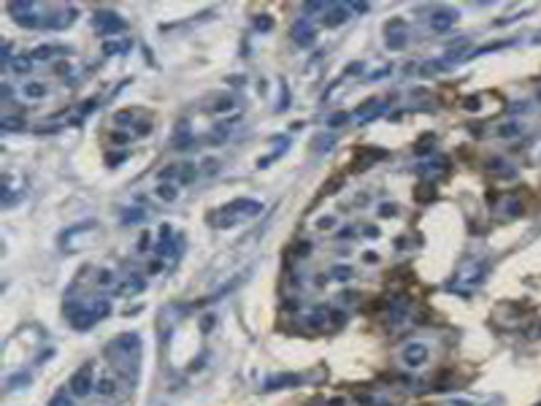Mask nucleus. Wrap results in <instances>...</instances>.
I'll return each mask as SVG.
<instances>
[{"label": "nucleus", "instance_id": "obj_1", "mask_svg": "<svg viewBox=\"0 0 541 406\" xmlns=\"http://www.w3.org/2000/svg\"><path fill=\"white\" fill-rule=\"evenodd\" d=\"M92 390V365H82L71 379V392L73 395H87Z\"/></svg>", "mask_w": 541, "mask_h": 406}, {"label": "nucleus", "instance_id": "obj_2", "mask_svg": "<svg viewBox=\"0 0 541 406\" xmlns=\"http://www.w3.org/2000/svg\"><path fill=\"white\" fill-rule=\"evenodd\" d=\"M403 360L409 365H422L427 360V349L422 347V344H411V347L403 349Z\"/></svg>", "mask_w": 541, "mask_h": 406}, {"label": "nucleus", "instance_id": "obj_3", "mask_svg": "<svg viewBox=\"0 0 541 406\" xmlns=\"http://www.w3.org/2000/svg\"><path fill=\"white\" fill-rule=\"evenodd\" d=\"M455 19H457L455 11H438V14H433L430 25H433V30H446L449 25H455Z\"/></svg>", "mask_w": 541, "mask_h": 406}, {"label": "nucleus", "instance_id": "obj_4", "mask_svg": "<svg viewBox=\"0 0 541 406\" xmlns=\"http://www.w3.org/2000/svg\"><path fill=\"white\" fill-rule=\"evenodd\" d=\"M292 36H295V44H298V46H311V44H314V30H309L303 22L295 25Z\"/></svg>", "mask_w": 541, "mask_h": 406}, {"label": "nucleus", "instance_id": "obj_5", "mask_svg": "<svg viewBox=\"0 0 541 406\" xmlns=\"http://www.w3.org/2000/svg\"><path fill=\"white\" fill-rule=\"evenodd\" d=\"M98 22H100V28H103V33H109V36L125 28L122 19H117L114 14H100V17H98Z\"/></svg>", "mask_w": 541, "mask_h": 406}, {"label": "nucleus", "instance_id": "obj_6", "mask_svg": "<svg viewBox=\"0 0 541 406\" xmlns=\"http://www.w3.org/2000/svg\"><path fill=\"white\" fill-rule=\"evenodd\" d=\"M346 17H349V11H346L344 6H336V9L328 14V19H325V25H328V28H336V25H341Z\"/></svg>", "mask_w": 541, "mask_h": 406}, {"label": "nucleus", "instance_id": "obj_7", "mask_svg": "<svg viewBox=\"0 0 541 406\" xmlns=\"http://www.w3.org/2000/svg\"><path fill=\"white\" fill-rule=\"evenodd\" d=\"M298 382H300L298 376H276V379H268L265 390H273V387H292V384H298Z\"/></svg>", "mask_w": 541, "mask_h": 406}, {"label": "nucleus", "instance_id": "obj_8", "mask_svg": "<svg viewBox=\"0 0 541 406\" xmlns=\"http://www.w3.org/2000/svg\"><path fill=\"white\" fill-rule=\"evenodd\" d=\"M155 192H157L160 201H176V195H179L176 184H160V187H157Z\"/></svg>", "mask_w": 541, "mask_h": 406}, {"label": "nucleus", "instance_id": "obj_9", "mask_svg": "<svg viewBox=\"0 0 541 406\" xmlns=\"http://www.w3.org/2000/svg\"><path fill=\"white\" fill-rule=\"evenodd\" d=\"M433 198H436V190L430 187V184H419L417 187V201H433Z\"/></svg>", "mask_w": 541, "mask_h": 406}, {"label": "nucleus", "instance_id": "obj_10", "mask_svg": "<svg viewBox=\"0 0 541 406\" xmlns=\"http://www.w3.org/2000/svg\"><path fill=\"white\" fill-rule=\"evenodd\" d=\"M22 92H25L28 98H44V95H46V87H44V84H25Z\"/></svg>", "mask_w": 541, "mask_h": 406}, {"label": "nucleus", "instance_id": "obj_11", "mask_svg": "<svg viewBox=\"0 0 541 406\" xmlns=\"http://www.w3.org/2000/svg\"><path fill=\"white\" fill-rule=\"evenodd\" d=\"M519 133V125L517 122H506L503 128H498V136H503V138H511V136H517Z\"/></svg>", "mask_w": 541, "mask_h": 406}, {"label": "nucleus", "instance_id": "obj_12", "mask_svg": "<svg viewBox=\"0 0 541 406\" xmlns=\"http://www.w3.org/2000/svg\"><path fill=\"white\" fill-rule=\"evenodd\" d=\"M346 119H349V114H346V111H338V114H333V117L328 119V125H330V128H341Z\"/></svg>", "mask_w": 541, "mask_h": 406}, {"label": "nucleus", "instance_id": "obj_13", "mask_svg": "<svg viewBox=\"0 0 541 406\" xmlns=\"http://www.w3.org/2000/svg\"><path fill=\"white\" fill-rule=\"evenodd\" d=\"M11 68L17 73H28L30 71V60L28 57H17V63H11Z\"/></svg>", "mask_w": 541, "mask_h": 406}, {"label": "nucleus", "instance_id": "obj_14", "mask_svg": "<svg viewBox=\"0 0 541 406\" xmlns=\"http://www.w3.org/2000/svg\"><path fill=\"white\" fill-rule=\"evenodd\" d=\"M233 106H236V103H233V98H219V101L214 103V111H230Z\"/></svg>", "mask_w": 541, "mask_h": 406}, {"label": "nucleus", "instance_id": "obj_15", "mask_svg": "<svg viewBox=\"0 0 541 406\" xmlns=\"http://www.w3.org/2000/svg\"><path fill=\"white\" fill-rule=\"evenodd\" d=\"M98 392H100V395H111V392H114V382H111V379L98 382Z\"/></svg>", "mask_w": 541, "mask_h": 406}, {"label": "nucleus", "instance_id": "obj_16", "mask_svg": "<svg viewBox=\"0 0 541 406\" xmlns=\"http://www.w3.org/2000/svg\"><path fill=\"white\" fill-rule=\"evenodd\" d=\"M17 22H19V25H25V28H36L38 19L33 17V14H22V17H17Z\"/></svg>", "mask_w": 541, "mask_h": 406}, {"label": "nucleus", "instance_id": "obj_17", "mask_svg": "<svg viewBox=\"0 0 541 406\" xmlns=\"http://www.w3.org/2000/svg\"><path fill=\"white\" fill-rule=\"evenodd\" d=\"M333 274H336V279H341V282H344V279L352 276V268H349V265H338V268H333Z\"/></svg>", "mask_w": 541, "mask_h": 406}, {"label": "nucleus", "instance_id": "obj_18", "mask_svg": "<svg viewBox=\"0 0 541 406\" xmlns=\"http://www.w3.org/2000/svg\"><path fill=\"white\" fill-rule=\"evenodd\" d=\"M52 55H55V49H52V46H41V49L33 52V57H36V60H41V57L46 60V57H52Z\"/></svg>", "mask_w": 541, "mask_h": 406}, {"label": "nucleus", "instance_id": "obj_19", "mask_svg": "<svg viewBox=\"0 0 541 406\" xmlns=\"http://www.w3.org/2000/svg\"><path fill=\"white\" fill-rule=\"evenodd\" d=\"M133 214H125V222H138V219H144V211L141 209H130Z\"/></svg>", "mask_w": 541, "mask_h": 406}, {"label": "nucleus", "instance_id": "obj_20", "mask_svg": "<svg viewBox=\"0 0 541 406\" xmlns=\"http://www.w3.org/2000/svg\"><path fill=\"white\" fill-rule=\"evenodd\" d=\"M379 214H382V217H392V214H395V206H392V203H382Z\"/></svg>", "mask_w": 541, "mask_h": 406}, {"label": "nucleus", "instance_id": "obj_21", "mask_svg": "<svg viewBox=\"0 0 541 406\" xmlns=\"http://www.w3.org/2000/svg\"><path fill=\"white\" fill-rule=\"evenodd\" d=\"M19 125H25V122H19V119H3L6 130H19Z\"/></svg>", "mask_w": 541, "mask_h": 406}, {"label": "nucleus", "instance_id": "obj_22", "mask_svg": "<svg viewBox=\"0 0 541 406\" xmlns=\"http://www.w3.org/2000/svg\"><path fill=\"white\" fill-rule=\"evenodd\" d=\"M114 119H117V122H130L133 114H130V111H119V114H117Z\"/></svg>", "mask_w": 541, "mask_h": 406}, {"label": "nucleus", "instance_id": "obj_23", "mask_svg": "<svg viewBox=\"0 0 541 406\" xmlns=\"http://www.w3.org/2000/svg\"><path fill=\"white\" fill-rule=\"evenodd\" d=\"M333 225H336V219H333V217H322V219H319V228H333Z\"/></svg>", "mask_w": 541, "mask_h": 406}, {"label": "nucleus", "instance_id": "obj_24", "mask_svg": "<svg viewBox=\"0 0 541 406\" xmlns=\"http://www.w3.org/2000/svg\"><path fill=\"white\" fill-rule=\"evenodd\" d=\"M257 28H260V30H271V19H268V17L257 19Z\"/></svg>", "mask_w": 541, "mask_h": 406}, {"label": "nucleus", "instance_id": "obj_25", "mask_svg": "<svg viewBox=\"0 0 541 406\" xmlns=\"http://www.w3.org/2000/svg\"><path fill=\"white\" fill-rule=\"evenodd\" d=\"M98 282H100V284H111V282H114V276H111L109 271H103V274H100V279H98Z\"/></svg>", "mask_w": 541, "mask_h": 406}, {"label": "nucleus", "instance_id": "obj_26", "mask_svg": "<svg viewBox=\"0 0 541 406\" xmlns=\"http://www.w3.org/2000/svg\"><path fill=\"white\" fill-rule=\"evenodd\" d=\"M52 406H71V401H68L65 395H57L55 401H52Z\"/></svg>", "mask_w": 541, "mask_h": 406}, {"label": "nucleus", "instance_id": "obj_27", "mask_svg": "<svg viewBox=\"0 0 541 406\" xmlns=\"http://www.w3.org/2000/svg\"><path fill=\"white\" fill-rule=\"evenodd\" d=\"M465 109H468V111L479 109V98H468V101H465Z\"/></svg>", "mask_w": 541, "mask_h": 406}, {"label": "nucleus", "instance_id": "obj_28", "mask_svg": "<svg viewBox=\"0 0 541 406\" xmlns=\"http://www.w3.org/2000/svg\"><path fill=\"white\" fill-rule=\"evenodd\" d=\"M509 211H511L514 217H517V214H522V206H519V203H511V206H509Z\"/></svg>", "mask_w": 541, "mask_h": 406}, {"label": "nucleus", "instance_id": "obj_29", "mask_svg": "<svg viewBox=\"0 0 541 406\" xmlns=\"http://www.w3.org/2000/svg\"><path fill=\"white\" fill-rule=\"evenodd\" d=\"M363 257H365V263H376V260H379V257H376V252H365Z\"/></svg>", "mask_w": 541, "mask_h": 406}, {"label": "nucleus", "instance_id": "obj_30", "mask_svg": "<svg viewBox=\"0 0 541 406\" xmlns=\"http://www.w3.org/2000/svg\"><path fill=\"white\" fill-rule=\"evenodd\" d=\"M92 109H95V101H87V103L82 106V111H84V114H90Z\"/></svg>", "mask_w": 541, "mask_h": 406}, {"label": "nucleus", "instance_id": "obj_31", "mask_svg": "<svg viewBox=\"0 0 541 406\" xmlns=\"http://www.w3.org/2000/svg\"><path fill=\"white\" fill-rule=\"evenodd\" d=\"M352 9H355L357 14H363V11H368V6H365V3H355V6H352Z\"/></svg>", "mask_w": 541, "mask_h": 406}, {"label": "nucleus", "instance_id": "obj_32", "mask_svg": "<svg viewBox=\"0 0 541 406\" xmlns=\"http://www.w3.org/2000/svg\"><path fill=\"white\" fill-rule=\"evenodd\" d=\"M365 236H371V238H376V236H379V230H376V228H373V225H371V228H365Z\"/></svg>", "mask_w": 541, "mask_h": 406}]
</instances>
